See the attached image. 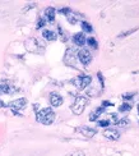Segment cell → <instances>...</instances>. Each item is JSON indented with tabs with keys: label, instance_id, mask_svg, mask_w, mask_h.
<instances>
[{
	"label": "cell",
	"instance_id": "6da1fadb",
	"mask_svg": "<svg viewBox=\"0 0 139 156\" xmlns=\"http://www.w3.org/2000/svg\"><path fill=\"white\" fill-rule=\"evenodd\" d=\"M36 120L41 124H45V126H50L54 123L55 120V113L54 110L51 108H45V109H41L38 110L37 114H36Z\"/></svg>",
	"mask_w": 139,
	"mask_h": 156
},
{
	"label": "cell",
	"instance_id": "7a4b0ae2",
	"mask_svg": "<svg viewBox=\"0 0 139 156\" xmlns=\"http://www.w3.org/2000/svg\"><path fill=\"white\" fill-rule=\"evenodd\" d=\"M24 46L30 53H33V54H43L45 51V45L42 44V41H40L38 38H35V37L27 38L24 41Z\"/></svg>",
	"mask_w": 139,
	"mask_h": 156
},
{
	"label": "cell",
	"instance_id": "3957f363",
	"mask_svg": "<svg viewBox=\"0 0 139 156\" xmlns=\"http://www.w3.org/2000/svg\"><path fill=\"white\" fill-rule=\"evenodd\" d=\"M87 102H88V99L85 96H82V95L77 96L74 102L71 104V112L75 115H81L84 112V108L87 105Z\"/></svg>",
	"mask_w": 139,
	"mask_h": 156
},
{
	"label": "cell",
	"instance_id": "277c9868",
	"mask_svg": "<svg viewBox=\"0 0 139 156\" xmlns=\"http://www.w3.org/2000/svg\"><path fill=\"white\" fill-rule=\"evenodd\" d=\"M73 84L79 88V90H84L87 86H89V83L92 82V77L91 76H85V74H82V76H78L77 78H74V80L71 81Z\"/></svg>",
	"mask_w": 139,
	"mask_h": 156
},
{
	"label": "cell",
	"instance_id": "5b68a950",
	"mask_svg": "<svg viewBox=\"0 0 139 156\" xmlns=\"http://www.w3.org/2000/svg\"><path fill=\"white\" fill-rule=\"evenodd\" d=\"M64 63L67 64L68 67L77 68V51L73 49V48H69L67 50L65 56H64Z\"/></svg>",
	"mask_w": 139,
	"mask_h": 156
},
{
	"label": "cell",
	"instance_id": "8992f818",
	"mask_svg": "<svg viewBox=\"0 0 139 156\" xmlns=\"http://www.w3.org/2000/svg\"><path fill=\"white\" fill-rule=\"evenodd\" d=\"M77 58H78V60L81 62L83 66H88V64L92 62V54H91V51L88 49H81L77 53Z\"/></svg>",
	"mask_w": 139,
	"mask_h": 156
},
{
	"label": "cell",
	"instance_id": "52a82bcc",
	"mask_svg": "<svg viewBox=\"0 0 139 156\" xmlns=\"http://www.w3.org/2000/svg\"><path fill=\"white\" fill-rule=\"evenodd\" d=\"M26 104H27V100H26L24 97H21V99L13 100L12 102H9V108L13 112H18V110H22L26 108Z\"/></svg>",
	"mask_w": 139,
	"mask_h": 156
},
{
	"label": "cell",
	"instance_id": "ba28073f",
	"mask_svg": "<svg viewBox=\"0 0 139 156\" xmlns=\"http://www.w3.org/2000/svg\"><path fill=\"white\" fill-rule=\"evenodd\" d=\"M50 104H51V106H54V108H59V106H61L63 105V97L61 95H59L57 92H51L50 94Z\"/></svg>",
	"mask_w": 139,
	"mask_h": 156
},
{
	"label": "cell",
	"instance_id": "9c48e42d",
	"mask_svg": "<svg viewBox=\"0 0 139 156\" xmlns=\"http://www.w3.org/2000/svg\"><path fill=\"white\" fill-rule=\"evenodd\" d=\"M103 136L107 140H110V141H117L119 137H120V133H119L116 129L111 128V129H105V131H103Z\"/></svg>",
	"mask_w": 139,
	"mask_h": 156
},
{
	"label": "cell",
	"instance_id": "30bf717a",
	"mask_svg": "<svg viewBox=\"0 0 139 156\" xmlns=\"http://www.w3.org/2000/svg\"><path fill=\"white\" fill-rule=\"evenodd\" d=\"M78 131L81 132L84 136V137H87V138H92L97 133V129L96 128H89V127H81Z\"/></svg>",
	"mask_w": 139,
	"mask_h": 156
},
{
	"label": "cell",
	"instance_id": "8fae6325",
	"mask_svg": "<svg viewBox=\"0 0 139 156\" xmlns=\"http://www.w3.org/2000/svg\"><path fill=\"white\" fill-rule=\"evenodd\" d=\"M73 41H74L77 46H84V44L87 42V38H85L83 32H78V34L73 36Z\"/></svg>",
	"mask_w": 139,
	"mask_h": 156
},
{
	"label": "cell",
	"instance_id": "7c38bea8",
	"mask_svg": "<svg viewBox=\"0 0 139 156\" xmlns=\"http://www.w3.org/2000/svg\"><path fill=\"white\" fill-rule=\"evenodd\" d=\"M55 16H56V10H55V8H52V6H49V8H46V9H45V21L54 22Z\"/></svg>",
	"mask_w": 139,
	"mask_h": 156
},
{
	"label": "cell",
	"instance_id": "4fadbf2b",
	"mask_svg": "<svg viewBox=\"0 0 139 156\" xmlns=\"http://www.w3.org/2000/svg\"><path fill=\"white\" fill-rule=\"evenodd\" d=\"M42 37L45 38V40H47V41H55L57 38V35L51 30H43L42 31Z\"/></svg>",
	"mask_w": 139,
	"mask_h": 156
},
{
	"label": "cell",
	"instance_id": "5bb4252c",
	"mask_svg": "<svg viewBox=\"0 0 139 156\" xmlns=\"http://www.w3.org/2000/svg\"><path fill=\"white\" fill-rule=\"evenodd\" d=\"M103 110H105V108H103V106H100V108L95 109L93 112H92V113L89 114V120H91V122H95V120H97L98 118H100V115L103 113Z\"/></svg>",
	"mask_w": 139,
	"mask_h": 156
},
{
	"label": "cell",
	"instance_id": "9a60e30c",
	"mask_svg": "<svg viewBox=\"0 0 139 156\" xmlns=\"http://www.w3.org/2000/svg\"><path fill=\"white\" fill-rule=\"evenodd\" d=\"M12 91H13L12 86L6 81H3L2 83H0V94H9V92H12Z\"/></svg>",
	"mask_w": 139,
	"mask_h": 156
},
{
	"label": "cell",
	"instance_id": "2e32d148",
	"mask_svg": "<svg viewBox=\"0 0 139 156\" xmlns=\"http://www.w3.org/2000/svg\"><path fill=\"white\" fill-rule=\"evenodd\" d=\"M67 18H68L69 23H71V24H75V23L79 21V19H82V16L77 14V13H73V12H70L69 14L67 16Z\"/></svg>",
	"mask_w": 139,
	"mask_h": 156
},
{
	"label": "cell",
	"instance_id": "e0dca14e",
	"mask_svg": "<svg viewBox=\"0 0 139 156\" xmlns=\"http://www.w3.org/2000/svg\"><path fill=\"white\" fill-rule=\"evenodd\" d=\"M82 30L84 31V32H92L93 31V28H92V26H91V23H88V22H85V21H82Z\"/></svg>",
	"mask_w": 139,
	"mask_h": 156
},
{
	"label": "cell",
	"instance_id": "ac0fdd59",
	"mask_svg": "<svg viewBox=\"0 0 139 156\" xmlns=\"http://www.w3.org/2000/svg\"><path fill=\"white\" fill-rule=\"evenodd\" d=\"M138 28H139V27L131 28V30H128V31H124V32H121V34L119 35V37H127V36H129V35H131V34H134V32H135Z\"/></svg>",
	"mask_w": 139,
	"mask_h": 156
},
{
	"label": "cell",
	"instance_id": "d6986e66",
	"mask_svg": "<svg viewBox=\"0 0 139 156\" xmlns=\"http://www.w3.org/2000/svg\"><path fill=\"white\" fill-rule=\"evenodd\" d=\"M131 109V105L130 104H128V102H125V104H123V105L119 108V112H121V113H125V112H129V110Z\"/></svg>",
	"mask_w": 139,
	"mask_h": 156
},
{
	"label": "cell",
	"instance_id": "ffe728a7",
	"mask_svg": "<svg viewBox=\"0 0 139 156\" xmlns=\"http://www.w3.org/2000/svg\"><path fill=\"white\" fill-rule=\"evenodd\" d=\"M87 42H88V45H89L91 48H93V49H97L98 48V44L96 41V38H93V37H89L88 40H87Z\"/></svg>",
	"mask_w": 139,
	"mask_h": 156
},
{
	"label": "cell",
	"instance_id": "44dd1931",
	"mask_svg": "<svg viewBox=\"0 0 139 156\" xmlns=\"http://www.w3.org/2000/svg\"><path fill=\"white\" fill-rule=\"evenodd\" d=\"M65 156H85L83 151L81 150H77V151H73V152H69L68 155H65Z\"/></svg>",
	"mask_w": 139,
	"mask_h": 156
},
{
	"label": "cell",
	"instance_id": "7402d4cb",
	"mask_svg": "<svg viewBox=\"0 0 139 156\" xmlns=\"http://www.w3.org/2000/svg\"><path fill=\"white\" fill-rule=\"evenodd\" d=\"M128 124H129L128 118H124L121 120H119V123H117V126H120V127H125V126H128Z\"/></svg>",
	"mask_w": 139,
	"mask_h": 156
},
{
	"label": "cell",
	"instance_id": "603a6c76",
	"mask_svg": "<svg viewBox=\"0 0 139 156\" xmlns=\"http://www.w3.org/2000/svg\"><path fill=\"white\" fill-rule=\"evenodd\" d=\"M98 126L100 127H109L110 126V122L107 119H105V120H98Z\"/></svg>",
	"mask_w": 139,
	"mask_h": 156
},
{
	"label": "cell",
	"instance_id": "cb8c5ba5",
	"mask_svg": "<svg viewBox=\"0 0 139 156\" xmlns=\"http://www.w3.org/2000/svg\"><path fill=\"white\" fill-rule=\"evenodd\" d=\"M70 12H71L70 8H61V9H59V13H61V14H64V16H68Z\"/></svg>",
	"mask_w": 139,
	"mask_h": 156
},
{
	"label": "cell",
	"instance_id": "d4e9b609",
	"mask_svg": "<svg viewBox=\"0 0 139 156\" xmlns=\"http://www.w3.org/2000/svg\"><path fill=\"white\" fill-rule=\"evenodd\" d=\"M57 28H59V32H60V36H61V38H63V41H67V38H68V37L65 36V32H64V30L60 27V26H59Z\"/></svg>",
	"mask_w": 139,
	"mask_h": 156
},
{
	"label": "cell",
	"instance_id": "484cf974",
	"mask_svg": "<svg viewBox=\"0 0 139 156\" xmlns=\"http://www.w3.org/2000/svg\"><path fill=\"white\" fill-rule=\"evenodd\" d=\"M45 23H46V21H45V19H40V21H38V23H37V26H36V28H37V30L42 28L43 26H45Z\"/></svg>",
	"mask_w": 139,
	"mask_h": 156
},
{
	"label": "cell",
	"instance_id": "4316f807",
	"mask_svg": "<svg viewBox=\"0 0 139 156\" xmlns=\"http://www.w3.org/2000/svg\"><path fill=\"white\" fill-rule=\"evenodd\" d=\"M131 96H134V92H131V94H125V95H123V99L128 100V99H131Z\"/></svg>",
	"mask_w": 139,
	"mask_h": 156
},
{
	"label": "cell",
	"instance_id": "83f0119b",
	"mask_svg": "<svg viewBox=\"0 0 139 156\" xmlns=\"http://www.w3.org/2000/svg\"><path fill=\"white\" fill-rule=\"evenodd\" d=\"M0 108H6V104H5V102H3L2 100H0Z\"/></svg>",
	"mask_w": 139,
	"mask_h": 156
},
{
	"label": "cell",
	"instance_id": "f1b7e54d",
	"mask_svg": "<svg viewBox=\"0 0 139 156\" xmlns=\"http://www.w3.org/2000/svg\"><path fill=\"white\" fill-rule=\"evenodd\" d=\"M98 77H100V81H101L102 86H103V78H102V74H101V73H98Z\"/></svg>",
	"mask_w": 139,
	"mask_h": 156
},
{
	"label": "cell",
	"instance_id": "f546056e",
	"mask_svg": "<svg viewBox=\"0 0 139 156\" xmlns=\"http://www.w3.org/2000/svg\"><path fill=\"white\" fill-rule=\"evenodd\" d=\"M138 113H139V104H138Z\"/></svg>",
	"mask_w": 139,
	"mask_h": 156
}]
</instances>
